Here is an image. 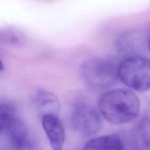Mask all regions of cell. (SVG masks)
Listing matches in <instances>:
<instances>
[{
  "mask_svg": "<svg viewBox=\"0 0 150 150\" xmlns=\"http://www.w3.org/2000/svg\"><path fill=\"white\" fill-rule=\"evenodd\" d=\"M140 100L129 89L115 88L104 93L98 101L100 114L108 122L124 124L136 118L139 112Z\"/></svg>",
  "mask_w": 150,
  "mask_h": 150,
  "instance_id": "6da1fadb",
  "label": "cell"
},
{
  "mask_svg": "<svg viewBox=\"0 0 150 150\" xmlns=\"http://www.w3.org/2000/svg\"><path fill=\"white\" fill-rule=\"evenodd\" d=\"M80 73L85 84L94 90L107 89L114 85L118 79L117 66L105 58L95 57L85 61Z\"/></svg>",
  "mask_w": 150,
  "mask_h": 150,
  "instance_id": "7a4b0ae2",
  "label": "cell"
},
{
  "mask_svg": "<svg viewBox=\"0 0 150 150\" xmlns=\"http://www.w3.org/2000/svg\"><path fill=\"white\" fill-rule=\"evenodd\" d=\"M118 77L128 87L138 91L150 89V60L132 56L122 60L117 66Z\"/></svg>",
  "mask_w": 150,
  "mask_h": 150,
  "instance_id": "3957f363",
  "label": "cell"
},
{
  "mask_svg": "<svg viewBox=\"0 0 150 150\" xmlns=\"http://www.w3.org/2000/svg\"><path fill=\"white\" fill-rule=\"evenodd\" d=\"M71 120L74 130L85 137L93 136L101 127V118L98 111L84 103L79 102L74 105Z\"/></svg>",
  "mask_w": 150,
  "mask_h": 150,
  "instance_id": "277c9868",
  "label": "cell"
},
{
  "mask_svg": "<svg viewBox=\"0 0 150 150\" xmlns=\"http://www.w3.org/2000/svg\"><path fill=\"white\" fill-rule=\"evenodd\" d=\"M42 124L53 150H63L65 139L63 124L58 115L46 114L42 116Z\"/></svg>",
  "mask_w": 150,
  "mask_h": 150,
  "instance_id": "5b68a950",
  "label": "cell"
},
{
  "mask_svg": "<svg viewBox=\"0 0 150 150\" xmlns=\"http://www.w3.org/2000/svg\"><path fill=\"white\" fill-rule=\"evenodd\" d=\"M6 130L13 146L18 150L24 148L28 141V132L24 122L15 117Z\"/></svg>",
  "mask_w": 150,
  "mask_h": 150,
  "instance_id": "8992f818",
  "label": "cell"
},
{
  "mask_svg": "<svg viewBox=\"0 0 150 150\" xmlns=\"http://www.w3.org/2000/svg\"><path fill=\"white\" fill-rule=\"evenodd\" d=\"M124 143L116 135H105L90 139L83 150H123Z\"/></svg>",
  "mask_w": 150,
  "mask_h": 150,
  "instance_id": "52a82bcc",
  "label": "cell"
},
{
  "mask_svg": "<svg viewBox=\"0 0 150 150\" xmlns=\"http://www.w3.org/2000/svg\"><path fill=\"white\" fill-rule=\"evenodd\" d=\"M35 101L42 115L46 114L58 115L60 111V103L56 96L53 93L45 90H39L35 95Z\"/></svg>",
  "mask_w": 150,
  "mask_h": 150,
  "instance_id": "ba28073f",
  "label": "cell"
},
{
  "mask_svg": "<svg viewBox=\"0 0 150 150\" xmlns=\"http://www.w3.org/2000/svg\"><path fill=\"white\" fill-rule=\"evenodd\" d=\"M24 36L21 32L12 28H4L0 30V41L12 45L21 43Z\"/></svg>",
  "mask_w": 150,
  "mask_h": 150,
  "instance_id": "9c48e42d",
  "label": "cell"
},
{
  "mask_svg": "<svg viewBox=\"0 0 150 150\" xmlns=\"http://www.w3.org/2000/svg\"><path fill=\"white\" fill-rule=\"evenodd\" d=\"M14 117L15 110L12 105L7 104L0 105V132L6 130Z\"/></svg>",
  "mask_w": 150,
  "mask_h": 150,
  "instance_id": "30bf717a",
  "label": "cell"
},
{
  "mask_svg": "<svg viewBox=\"0 0 150 150\" xmlns=\"http://www.w3.org/2000/svg\"><path fill=\"white\" fill-rule=\"evenodd\" d=\"M138 135L142 146L147 150H150V118H145L140 122Z\"/></svg>",
  "mask_w": 150,
  "mask_h": 150,
  "instance_id": "8fae6325",
  "label": "cell"
},
{
  "mask_svg": "<svg viewBox=\"0 0 150 150\" xmlns=\"http://www.w3.org/2000/svg\"><path fill=\"white\" fill-rule=\"evenodd\" d=\"M123 150H138V149L133 145H128L127 146L124 145Z\"/></svg>",
  "mask_w": 150,
  "mask_h": 150,
  "instance_id": "7c38bea8",
  "label": "cell"
},
{
  "mask_svg": "<svg viewBox=\"0 0 150 150\" xmlns=\"http://www.w3.org/2000/svg\"><path fill=\"white\" fill-rule=\"evenodd\" d=\"M4 69V64L1 60H0V71H2Z\"/></svg>",
  "mask_w": 150,
  "mask_h": 150,
  "instance_id": "4fadbf2b",
  "label": "cell"
},
{
  "mask_svg": "<svg viewBox=\"0 0 150 150\" xmlns=\"http://www.w3.org/2000/svg\"><path fill=\"white\" fill-rule=\"evenodd\" d=\"M148 47H149V51H150V37H149V41H148Z\"/></svg>",
  "mask_w": 150,
  "mask_h": 150,
  "instance_id": "5bb4252c",
  "label": "cell"
}]
</instances>
